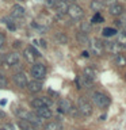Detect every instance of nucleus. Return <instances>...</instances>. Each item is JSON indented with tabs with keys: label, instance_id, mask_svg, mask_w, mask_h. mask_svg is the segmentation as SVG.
Returning a JSON list of instances; mask_svg holds the SVG:
<instances>
[{
	"label": "nucleus",
	"instance_id": "nucleus-23",
	"mask_svg": "<svg viewBox=\"0 0 126 130\" xmlns=\"http://www.w3.org/2000/svg\"><path fill=\"white\" fill-rule=\"evenodd\" d=\"M31 106H33V108H35V110H38L41 107H45L43 100L41 99V98H35V99H33L31 100Z\"/></svg>",
	"mask_w": 126,
	"mask_h": 130
},
{
	"label": "nucleus",
	"instance_id": "nucleus-11",
	"mask_svg": "<svg viewBox=\"0 0 126 130\" xmlns=\"http://www.w3.org/2000/svg\"><path fill=\"white\" fill-rule=\"evenodd\" d=\"M27 89L30 91L31 93H35V92H39L42 89V83L39 80H33V81H28L27 84Z\"/></svg>",
	"mask_w": 126,
	"mask_h": 130
},
{
	"label": "nucleus",
	"instance_id": "nucleus-39",
	"mask_svg": "<svg viewBox=\"0 0 126 130\" xmlns=\"http://www.w3.org/2000/svg\"><path fill=\"white\" fill-rule=\"evenodd\" d=\"M7 104V100L4 99V100H0V106H6Z\"/></svg>",
	"mask_w": 126,
	"mask_h": 130
},
{
	"label": "nucleus",
	"instance_id": "nucleus-7",
	"mask_svg": "<svg viewBox=\"0 0 126 130\" xmlns=\"http://www.w3.org/2000/svg\"><path fill=\"white\" fill-rule=\"evenodd\" d=\"M19 62V54L18 53H10V54L6 56V58H4V64L7 65V67H14Z\"/></svg>",
	"mask_w": 126,
	"mask_h": 130
},
{
	"label": "nucleus",
	"instance_id": "nucleus-2",
	"mask_svg": "<svg viewBox=\"0 0 126 130\" xmlns=\"http://www.w3.org/2000/svg\"><path fill=\"white\" fill-rule=\"evenodd\" d=\"M92 102L98 106V107L104 108L110 104V98L107 95H104V93H102V92H93L92 93Z\"/></svg>",
	"mask_w": 126,
	"mask_h": 130
},
{
	"label": "nucleus",
	"instance_id": "nucleus-14",
	"mask_svg": "<svg viewBox=\"0 0 126 130\" xmlns=\"http://www.w3.org/2000/svg\"><path fill=\"white\" fill-rule=\"evenodd\" d=\"M83 76L85 79H88L89 81H93L96 79V71L91 67H87V68H84V71H83Z\"/></svg>",
	"mask_w": 126,
	"mask_h": 130
},
{
	"label": "nucleus",
	"instance_id": "nucleus-38",
	"mask_svg": "<svg viewBox=\"0 0 126 130\" xmlns=\"http://www.w3.org/2000/svg\"><path fill=\"white\" fill-rule=\"evenodd\" d=\"M39 43H41V46H42V47H46V42H45L43 39H41V41H39Z\"/></svg>",
	"mask_w": 126,
	"mask_h": 130
},
{
	"label": "nucleus",
	"instance_id": "nucleus-16",
	"mask_svg": "<svg viewBox=\"0 0 126 130\" xmlns=\"http://www.w3.org/2000/svg\"><path fill=\"white\" fill-rule=\"evenodd\" d=\"M24 58H26L28 62H31V64H35V58H37V56H35V53L34 50H33V47H27V49H24Z\"/></svg>",
	"mask_w": 126,
	"mask_h": 130
},
{
	"label": "nucleus",
	"instance_id": "nucleus-37",
	"mask_svg": "<svg viewBox=\"0 0 126 130\" xmlns=\"http://www.w3.org/2000/svg\"><path fill=\"white\" fill-rule=\"evenodd\" d=\"M45 3H46L48 7H52V6H54V4H56V0H46Z\"/></svg>",
	"mask_w": 126,
	"mask_h": 130
},
{
	"label": "nucleus",
	"instance_id": "nucleus-26",
	"mask_svg": "<svg viewBox=\"0 0 126 130\" xmlns=\"http://www.w3.org/2000/svg\"><path fill=\"white\" fill-rule=\"evenodd\" d=\"M115 65H118V67H123V65H126V57L122 56V54H117V57H115Z\"/></svg>",
	"mask_w": 126,
	"mask_h": 130
},
{
	"label": "nucleus",
	"instance_id": "nucleus-42",
	"mask_svg": "<svg viewBox=\"0 0 126 130\" xmlns=\"http://www.w3.org/2000/svg\"><path fill=\"white\" fill-rule=\"evenodd\" d=\"M0 130H2V129H0Z\"/></svg>",
	"mask_w": 126,
	"mask_h": 130
},
{
	"label": "nucleus",
	"instance_id": "nucleus-18",
	"mask_svg": "<svg viewBox=\"0 0 126 130\" xmlns=\"http://www.w3.org/2000/svg\"><path fill=\"white\" fill-rule=\"evenodd\" d=\"M12 16H14V18H23L24 16V8L22 6H19V4H15V6L12 7Z\"/></svg>",
	"mask_w": 126,
	"mask_h": 130
},
{
	"label": "nucleus",
	"instance_id": "nucleus-32",
	"mask_svg": "<svg viewBox=\"0 0 126 130\" xmlns=\"http://www.w3.org/2000/svg\"><path fill=\"white\" fill-rule=\"evenodd\" d=\"M2 130H15V126L12 125V123H4Z\"/></svg>",
	"mask_w": 126,
	"mask_h": 130
},
{
	"label": "nucleus",
	"instance_id": "nucleus-3",
	"mask_svg": "<svg viewBox=\"0 0 126 130\" xmlns=\"http://www.w3.org/2000/svg\"><path fill=\"white\" fill-rule=\"evenodd\" d=\"M45 75H46V67L43 64H34L31 68V76L34 77L35 80H41L43 79Z\"/></svg>",
	"mask_w": 126,
	"mask_h": 130
},
{
	"label": "nucleus",
	"instance_id": "nucleus-5",
	"mask_svg": "<svg viewBox=\"0 0 126 130\" xmlns=\"http://www.w3.org/2000/svg\"><path fill=\"white\" fill-rule=\"evenodd\" d=\"M14 81H15V84L18 85V87H20V88H26L27 84H28L27 76H26V73H23V72L15 73L14 75Z\"/></svg>",
	"mask_w": 126,
	"mask_h": 130
},
{
	"label": "nucleus",
	"instance_id": "nucleus-20",
	"mask_svg": "<svg viewBox=\"0 0 126 130\" xmlns=\"http://www.w3.org/2000/svg\"><path fill=\"white\" fill-rule=\"evenodd\" d=\"M76 38H77V42L81 43V45H89V38H88V35L85 34V32H77V35H76Z\"/></svg>",
	"mask_w": 126,
	"mask_h": 130
},
{
	"label": "nucleus",
	"instance_id": "nucleus-33",
	"mask_svg": "<svg viewBox=\"0 0 126 130\" xmlns=\"http://www.w3.org/2000/svg\"><path fill=\"white\" fill-rule=\"evenodd\" d=\"M3 22H6V24L8 26V28H10V30H15V28H16L15 24H12L10 19H3Z\"/></svg>",
	"mask_w": 126,
	"mask_h": 130
},
{
	"label": "nucleus",
	"instance_id": "nucleus-35",
	"mask_svg": "<svg viewBox=\"0 0 126 130\" xmlns=\"http://www.w3.org/2000/svg\"><path fill=\"white\" fill-rule=\"evenodd\" d=\"M103 6H113L114 3H115V0H103Z\"/></svg>",
	"mask_w": 126,
	"mask_h": 130
},
{
	"label": "nucleus",
	"instance_id": "nucleus-19",
	"mask_svg": "<svg viewBox=\"0 0 126 130\" xmlns=\"http://www.w3.org/2000/svg\"><path fill=\"white\" fill-rule=\"evenodd\" d=\"M91 83L92 81H89L88 79H85L84 76H79L76 79V84H77V88H83V87H89V85H91Z\"/></svg>",
	"mask_w": 126,
	"mask_h": 130
},
{
	"label": "nucleus",
	"instance_id": "nucleus-40",
	"mask_svg": "<svg viewBox=\"0 0 126 130\" xmlns=\"http://www.w3.org/2000/svg\"><path fill=\"white\" fill-rule=\"evenodd\" d=\"M81 56H83V57H88L89 54H88V52H83V53H81Z\"/></svg>",
	"mask_w": 126,
	"mask_h": 130
},
{
	"label": "nucleus",
	"instance_id": "nucleus-21",
	"mask_svg": "<svg viewBox=\"0 0 126 130\" xmlns=\"http://www.w3.org/2000/svg\"><path fill=\"white\" fill-rule=\"evenodd\" d=\"M45 130H62V125L60 122H49L45 125Z\"/></svg>",
	"mask_w": 126,
	"mask_h": 130
},
{
	"label": "nucleus",
	"instance_id": "nucleus-25",
	"mask_svg": "<svg viewBox=\"0 0 126 130\" xmlns=\"http://www.w3.org/2000/svg\"><path fill=\"white\" fill-rule=\"evenodd\" d=\"M118 43L122 49H126V32H121L118 35Z\"/></svg>",
	"mask_w": 126,
	"mask_h": 130
},
{
	"label": "nucleus",
	"instance_id": "nucleus-24",
	"mask_svg": "<svg viewBox=\"0 0 126 130\" xmlns=\"http://www.w3.org/2000/svg\"><path fill=\"white\" fill-rule=\"evenodd\" d=\"M91 8L93 11L99 12L102 8H103V3H102V0H92V2H91Z\"/></svg>",
	"mask_w": 126,
	"mask_h": 130
},
{
	"label": "nucleus",
	"instance_id": "nucleus-9",
	"mask_svg": "<svg viewBox=\"0 0 126 130\" xmlns=\"http://www.w3.org/2000/svg\"><path fill=\"white\" fill-rule=\"evenodd\" d=\"M71 107H72V103L68 99H60L58 108H57V110H58L60 112H62V114H68L69 110H71Z\"/></svg>",
	"mask_w": 126,
	"mask_h": 130
},
{
	"label": "nucleus",
	"instance_id": "nucleus-4",
	"mask_svg": "<svg viewBox=\"0 0 126 130\" xmlns=\"http://www.w3.org/2000/svg\"><path fill=\"white\" fill-rule=\"evenodd\" d=\"M68 14L71 16L72 19H80L81 16L84 15V11L83 8L80 6H77V4H72V6H69L68 8Z\"/></svg>",
	"mask_w": 126,
	"mask_h": 130
},
{
	"label": "nucleus",
	"instance_id": "nucleus-29",
	"mask_svg": "<svg viewBox=\"0 0 126 130\" xmlns=\"http://www.w3.org/2000/svg\"><path fill=\"white\" fill-rule=\"evenodd\" d=\"M91 22L92 23H102V22H103V18H102V15L99 14V12H96V14L93 15V18H92Z\"/></svg>",
	"mask_w": 126,
	"mask_h": 130
},
{
	"label": "nucleus",
	"instance_id": "nucleus-8",
	"mask_svg": "<svg viewBox=\"0 0 126 130\" xmlns=\"http://www.w3.org/2000/svg\"><path fill=\"white\" fill-rule=\"evenodd\" d=\"M89 45H91L92 52L95 53L96 56H102V53H103V49H104V45L102 43L99 39H93Z\"/></svg>",
	"mask_w": 126,
	"mask_h": 130
},
{
	"label": "nucleus",
	"instance_id": "nucleus-34",
	"mask_svg": "<svg viewBox=\"0 0 126 130\" xmlns=\"http://www.w3.org/2000/svg\"><path fill=\"white\" fill-rule=\"evenodd\" d=\"M41 99L43 100V104H45V107H49V106L52 104V100H50V98H46V96H43V98H41Z\"/></svg>",
	"mask_w": 126,
	"mask_h": 130
},
{
	"label": "nucleus",
	"instance_id": "nucleus-27",
	"mask_svg": "<svg viewBox=\"0 0 126 130\" xmlns=\"http://www.w3.org/2000/svg\"><path fill=\"white\" fill-rule=\"evenodd\" d=\"M115 32H117L115 28H111V27L103 28V35L104 37H113V35H115Z\"/></svg>",
	"mask_w": 126,
	"mask_h": 130
},
{
	"label": "nucleus",
	"instance_id": "nucleus-41",
	"mask_svg": "<svg viewBox=\"0 0 126 130\" xmlns=\"http://www.w3.org/2000/svg\"><path fill=\"white\" fill-rule=\"evenodd\" d=\"M4 117H6V114H4L3 111H0V118H4Z\"/></svg>",
	"mask_w": 126,
	"mask_h": 130
},
{
	"label": "nucleus",
	"instance_id": "nucleus-17",
	"mask_svg": "<svg viewBox=\"0 0 126 130\" xmlns=\"http://www.w3.org/2000/svg\"><path fill=\"white\" fill-rule=\"evenodd\" d=\"M37 115L39 118H42V119H48V118L52 117V111L49 107H41L37 110Z\"/></svg>",
	"mask_w": 126,
	"mask_h": 130
},
{
	"label": "nucleus",
	"instance_id": "nucleus-22",
	"mask_svg": "<svg viewBox=\"0 0 126 130\" xmlns=\"http://www.w3.org/2000/svg\"><path fill=\"white\" fill-rule=\"evenodd\" d=\"M54 39H56L60 45H65V43H68V37L65 35L64 32H57L56 37H54Z\"/></svg>",
	"mask_w": 126,
	"mask_h": 130
},
{
	"label": "nucleus",
	"instance_id": "nucleus-10",
	"mask_svg": "<svg viewBox=\"0 0 126 130\" xmlns=\"http://www.w3.org/2000/svg\"><path fill=\"white\" fill-rule=\"evenodd\" d=\"M23 119H26V121H28V122H31L33 125H35L37 127L42 123V118H39L37 114H33V112H26V115H24V118Z\"/></svg>",
	"mask_w": 126,
	"mask_h": 130
},
{
	"label": "nucleus",
	"instance_id": "nucleus-12",
	"mask_svg": "<svg viewBox=\"0 0 126 130\" xmlns=\"http://www.w3.org/2000/svg\"><path fill=\"white\" fill-rule=\"evenodd\" d=\"M104 47L107 49V52L113 53V54H119V52L122 50V47L119 46L118 42H106Z\"/></svg>",
	"mask_w": 126,
	"mask_h": 130
},
{
	"label": "nucleus",
	"instance_id": "nucleus-13",
	"mask_svg": "<svg viewBox=\"0 0 126 130\" xmlns=\"http://www.w3.org/2000/svg\"><path fill=\"white\" fill-rule=\"evenodd\" d=\"M108 11L113 16H119V15L123 14V6L119 4V3H114L113 6H110Z\"/></svg>",
	"mask_w": 126,
	"mask_h": 130
},
{
	"label": "nucleus",
	"instance_id": "nucleus-6",
	"mask_svg": "<svg viewBox=\"0 0 126 130\" xmlns=\"http://www.w3.org/2000/svg\"><path fill=\"white\" fill-rule=\"evenodd\" d=\"M54 7H56V12H57L58 15H65V14H68L69 4H68L67 0H58V2H56Z\"/></svg>",
	"mask_w": 126,
	"mask_h": 130
},
{
	"label": "nucleus",
	"instance_id": "nucleus-30",
	"mask_svg": "<svg viewBox=\"0 0 126 130\" xmlns=\"http://www.w3.org/2000/svg\"><path fill=\"white\" fill-rule=\"evenodd\" d=\"M7 77L4 76V75H2L0 73V88H4V87H7Z\"/></svg>",
	"mask_w": 126,
	"mask_h": 130
},
{
	"label": "nucleus",
	"instance_id": "nucleus-31",
	"mask_svg": "<svg viewBox=\"0 0 126 130\" xmlns=\"http://www.w3.org/2000/svg\"><path fill=\"white\" fill-rule=\"evenodd\" d=\"M68 114H71V115L72 117H77V115H79V110H77V107H73V106H72V107H71V110H69V112Z\"/></svg>",
	"mask_w": 126,
	"mask_h": 130
},
{
	"label": "nucleus",
	"instance_id": "nucleus-1",
	"mask_svg": "<svg viewBox=\"0 0 126 130\" xmlns=\"http://www.w3.org/2000/svg\"><path fill=\"white\" fill-rule=\"evenodd\" d=\"M77 110H79V112L83 117H89L92 114V106L84 98H79V100H77Z\"/></svg>",
	"mask_w": 126,
	"mask_h": 130
},
{
	"label": "nucleus",
	"instance_id": "nucleus-36",
	"mask_svg": "<svg viewBox=\"0 0 126 130\" xmlns=\"http://www.w3.org/2000/svg\"><path fill=\"white\" fill-rule=\"evenodd\" d=\"M4 41H6V37H4V34H2V32H0V47L4 45Z\"/></svg>",
	"mask_w": 126,
	"mask_h": 130
},
{
	"label": "nucleus",
	"instance_id": "nucleus-15",
	"mask_svg": "<svg viewBox=\"0 0 126 130\" xmlns=\"http://www.w3.org/2000/svg\"><path fill=\"white\" fill-rule=\"evenodd\" d=\"M18 126L20 127V130H37V129H38L35 125H33L31 122H28L26 119H20L18 122Z\"/></svg>",
	"mask_w": 126,
	"mask_h": 130
},
{
	"label": "nucleus",
	"instance_id": "nucleus-28",
	"mask_svg": "<svg viewBox=\"0 0 126 130\" xmlns=\"http://www.w3.org/2000/svg\"><path fill=\"white\" fill-rule=\"evenodd\" d=\"M91 30V23H88V22H83L81 23V32H87Z\"/></svg>",
	"mask_w": 126,
	"mask_h": 130
}]
</instances>
